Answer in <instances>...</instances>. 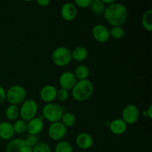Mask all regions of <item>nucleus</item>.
Masks as SVG:
<instances>
[{
    "instance_id": "1",
    "label": "nucleus",
    "mask_w": 152,
    "mask_h": 152,
    "mask_svg": "<svg viewBox=\"0 0 152 152\" xmlns=\"http://www.w3.org/2000/svg\"><path fill=\"white\" fill-rule=\"evenodd\" d=\"M104 18L112 27L123 26L128 18V10L124 4L114 1L106 6L103 13Z\"/></svg>"
},
{
    "instance_id": "2",
    "label": "nucleus",
    "mask_w": 152,
    "mask_h": 152,
    "mask_svg": "<svg viewBox=\"0 0 152 152\" xmlns=\"http://www.w3.org/2000/svg\"><path fill=\"white\" fill-rule=\"evenodd\" d=\"M94 89L93 83L90 80H79L71 89V94L76 101L84 102L93 95Z\"/></svg>"
},
{
    "instance_id": "3",
    "label": "nucleus",
    "mask_w": 152,
    "mask_h": 152,
    "mask_svg": "<svg viewBox=\"0 0 152 152\" xmlns=\"http://www.w3.org/2000/svg\"><path fill=\"white\" fill-rule=\"evenodd\" d=\"M65 108L61 107L58 104L54 102L47 103L42 108V117L50 123L59 122L62 118Z\"/></svg>"
},
{
    "instance_id": "4",
    "label": "nucleus",
    "mask_w": 152,
    "mask_h": 152,
    "mask_svg": "<svg viewBox=\"0 0 152 152\" xmlns=\"http://www.w3.org/2000/svg\"><path fill=\"white\" fill-rule=\"evenodd\" d=\"M26 95L25 88L19 85H14L10 86L6 91V99L10 105H17L25 101Z\"/></svg>"
},
{
    "instance_id": "5",
    "label": "nucleus",
    "mask_w": 152,
    "mask_h": 152,
    "mask_svg": "<svg viewBox=\"0 0 152 152\" xmlns=\"http://www.w3.org/2000/svg\"><path fill=\"white\" fill-rule=\"evenodd\" d=\"M51 59L53 63L57 67L66 66L72 60L71 52L67 48L60 46L53 50Z\"/></svg>"
},
{
    "instance_id": "6",
    "label": "nucleus",
    "mask_w": 152,
    "mask_h": 152,
    "mask_svg": "<svg viewBox=\"0 0 152 152\" xmlns=\"http://www.w3.org/2000/svg\"><path fill=\"white\" fill-rule=\"evenodd\" d=\"M38 112V104L34 99H29L25 100L19 109V116L22 120L28 122L36 117Z\"/></svg>"
},
{
    "instance_id": "7",
    "label": "nucleus",
    "mask_w": 152,
    "mask_h": 152,
    "mask_svg": "<svg viewBox=\"0 0 152 152\" xmlns=\"http://www.w3.org/2000/svg\"><path fill=\"white\" fill-rule=\"evenodd\" d=\"M140 111L137 105L129 104L126 105L122 112V120L127 125H133L137 123L139 119Z\"/></svg>"
},
{
    "instance_id": "8",
    "label": "nucleus",
    "mask_w": 152,
    "mask_h": 152,
    "mask_svg": "<svg viewBox=\"0 0 152 152\" xmlns=\"http://www.w3.org/2000/svg\"><path fill=\"white\" fill-rule=\"evenodd\" d=\"M49 137L54 141H59L63 139L67 134V128L59 122L53 123L50 125L48 130Z\"/></svg>"
},
{
    "instance_id": "9",
    "label": "nucleus",
    "mask_w": 152,
    "mask_h": 152,
    "mask_svg": "<svg viewBox=\"0 0 152 152\" xmlns=\"http://www.w3.org/2000/svg\"><path fill=\"white\" fill-rule=\"evenodd\" d=\"M6 152H32V148L24 139L16 138L7 143Z\"/></svg>"
},
{
    "instance_id": "10",
    "label": "nucleus",
    "mask_w": 152,
    "mask_h": 152,
    "mask_svg": "<svg viewBox=\"0 0 152 152\" xmlns=\"http://www.w3.org/2000/svg\"><path fill=\"white\" fill-rule=\"evenodd\" d=\"M77 80L73 72L66 71L62 73L59 78V83L61 86V88L65 90H71L77 83Z\"/></svg>"
},
{
    "instance_id": "11",
    "label": "nucleus",
    "mask_w": 152,
    "mask_h": 152,
    "mask_svg": "<svg viewBox=\"0 0 152 152\" xmlns=\"http://www.w3.org/2000/svg\"><path fill=\"white\" fill-rule=\"evenodd\" d=\"M60 14L62 19L67 22L74 20L77 16V8L72 2H66L62 6Z\"/></svg>"
},
{
    "instance_id": "12",
    "label": "nucleus",
    "mask_w": 152,
    "mask_h": 152,
    "mask_svg": "<svg viewBox=\"0 0 152 152\" xmlns=\"http://www.w3.org/2000/svg\"><path fill=\"white\" fill-rule=\"evenodd\" d=\"M92 36L98 42H106L110 38L109 30L105 25H96L92 29Z\"/></svg>"
},
{
    "instance_id": "13",
    "label": "nucleus",
    "mask_w": 152,
    "mask_h": 152,
    "mask_svg": "<svg viewBox=\"0 0 152 152\" xmlns=\"http://www.w3.org/2000/svg\"><path fill=\"white\" fill-rule=\"evenodd\" d=\"M56 94H57V89L55 86L47 85L40 91V97L43 102L46 103H50L56 99Z\"/></svg>"
},
{
    "instance_id": "14",
    "label": "nucleus",
    "mask_w": 152,
    "mask_h": 152,
    "mask_svg": "<svg viewBox=\"0 0 152 152\" xmlns=\"http://www.w3.org/2000/svg\"><path fill=\"white\" fill-rule=\"evenodd\" d=\"M44 128L43 119L41 117H34L27 123V132L29 134L36 135L41 133Z\"/></svg>"
},
{
    "instance_id": "15",
    "label": "nucleus",
    "mask_w": 152,
    "mask_h": 152,
    "mask_svg": "<svg viewBox=\"0 0 152 152\" xmlns=\"http://www.w3.org/2000/svg\"><path fill=\"white\" fill-rule=\"evenodd\" d=\"M76 143L77 146L81 149L88 150L93 146V137L86 132L80 133L76 137Z\"/></svg>"
},
{
    "instance_id": "16",
    "label": "nucleus",
    "mask_w": 152,
    "mask_h": 152,
    "mask_svg": "<svg viewBox=\"0 0 152 152\" xmlns=\"http://www.w3.org/2000/svg\"><path fill=\"white\" fill-rule=\"evenodd\" d=\"M128 125L122 119H114L110 123L109 129L113 134L121 135L126 132Z\"/></svg>"
},
{
    "instance_id": "17",
    "label": "nucleus",
    "mask_w": 152,
    "mask_h": 152,
    "mask_svg": "<svg viewBox=\"0 0 152 152\" xmlns=\"http://www.w3.org/2000/svg\"><path fill=\"white\" fill-rule=\"evenodd\" d=\"M13 124L7 121L0 123V138L4 140H9L14 135Z\"/></svg>"
},
{
    "instance_id": "18",
    "label": "nucleus",
    "mask_w": 152,
    "mask_h": 152,
    "mask_svg": "<svg viewBox=\"0 0 152 152\" xmlns=\"http://www.w3.org/2000/svg\"><path fill=\"white\" fill-rule=\"evenodd\" d=\"M88 56V51L83 46H78V47L75 48L71 52L72 59L77 62H83V61L86 60Z\"/></svg>"
},
{
    "instance_id": "19",
    "label": "nucleus",
    "mask_w": 152,
    "mask_h": 152,
    "mask_svg": "<svg viewBox=\"0 0 152 152\" xmlns=\"http://www.w3.org/2000/svg\"><path fill=\"white\" fill-rule=\"evenodd\" d=\"M74 74L77 80L78 79L79 80H88L90 71H89L88 68L87 66L84 65H80L76 67Z\"/></svg>"
},
{
    "instance_id": "20",
    "label": "nucleus",
    "mask_w": 152,
    "mask_h": 152,
    "mask_svg": "<svg viewBox=\"0 0 152 152\" xmlns=\"http://www.w3.org/2000/svg\"><path fill=\"white\" fill-rule=\"evenodd\" d=\"M61 123L66 128H71L76 124L77 118L73 113L64 112L61 118Z\"/></svg>"
},
{
    "instance_id": "21",
    "label": "nucleus",
    "mask_w": 152,
    "mask_h": 152,
    "mask_svg": "<svg viewBox=\"0 0 152 152\" xmlns=\"http://www.w3.org/2000/svg\"><path fill=\"white\" fill-rule=\"evenodd\" d=\"M19 116V109L17 105H10L5 110V117L10 121L16 120Z\"/></svg>"
},
{
    "instance_id": "22",
    "label": "nucleus",
    "mask_w": 152,
    "mask_h": 152,
    "mask_svg": "<svg viewBox=\"0 0 152 152\" xmlns=\"http://www.w3.org/2000/svg\"><path fill=\"white\" fill-rule=\"evenodd\" d=\"M106 6L103 4L102 0H93L90 4V8L92 13L96 15L103 14Z\"/></svg>"
},
{
    "instance_id": "23",
    "label": "nucleus",
    "mask_w": 152,
    "mask_h": 152,
    "mask_svg": "<svg viewBox=\"0 0 152 152\" xmlns=\"http://www.w3.org/2000/svg\"><path fill=\"white\" fill-rule=\"evenodd\" d=\"M142 27L147 31L151 32L152 31V10H146L143 13L142 17Z\"/></svg>"
},
{
    "instance_id": "24",
    "label": "nucleus",
    "mask_w": 152,
    "mask_h": 152,
    "mask_svg": "<svg viewBox=\"0 0 152 152\" xmlns=\"http://www.w3.org/2000/svg\"><path fill=\"white\" fill-rule=\"evenodd\" d=\"M110 37L115 39H120L125 36V30L122 26H114L109 30Z\"/></svg>"
},
{
    "instance_id": "25",
    "label": "nucleus",
    "mask_w": 152,
    "mask_h": 152,
    "mask_svg": "<svg viewBox=\"0 0 152 152\" xmlns=\"http://www.w3.org/2000/svg\"><path fill=\"white\" fill-rule=\"evenodd\" d=\"M54 152H73V147L68 141H60L56 144Z\"/></svg>"
},
{
    "instance_id": "26",
    "label": "nucleus",
    "mask_w": 152,
    "mask_h": 152,
    "mask_svg": "<svg viewBox=\"0 0 152 152\" xmlns=\"http://www.w3.org/2000/svg\"><path fill=\"white\" fill-rule=\"evenodd\" d=\"M13 128L15 133L19 134H23L27 130V122L22 119L16 120V122L13 124Z\"/></svg>"
},
{
    "instance_id": "27",
    "label": "nucleus",
    "mask_w": 152,
    "mask_h": 152,
    "mask_svg": "<svg viewBox=\"0 0 152 152\" xmlns=\"http://www.w3.org/2000/svg\"><path fill=\"white\" fill-rule=\"evenodd\" d=\"M32 152H51V149L47 143L40 142L33 147Z\"/></svg>"
},
{
    "instance_id": "28",
    "label": "nucleus",
    "mask_w": 152,
    "mask_h": 152,
    "mask_svg": "<svg viewBox=\"0 0 152 152\" xmlns=\"http://www.w3.org/2000/svg\"><path fill=\"white\" fill-rule=\"evenodd\" d=\"M68 96H69V91L65 89L60 88L57 91V94H56V99L60 102H64L68 99Z\"/></svg>"
},
{
    "instance_id": "29",
    "label": "nucleus",
    "mask_w": 152,
    "mask_h": 152,
    "mask_svg": "<svg viewBox=\"0 0 152 152\" xmlns=\"http://www.w3.org/2000/svg\"><path fill=\"white\" fill-rule=\"evenodd\" d=\"M91 3V0H75L74 4L76 7H79L80 8H87L90 7Z\"/></svg>"
},
{
    "instance_id": "30",
    "label": "nucleus",
    "mask_w": 152,
    "mask_h": 152,
    "mask_svg": "<svg viewBox=\"0 0 152 152\" xmlns=\"http://www.w3.org/2000/svg\"><path fill=\"white\" fill-rule=\"evenodd\" d=\"M25 140L26 141L27 143H28V145L31 147V148H33L34 145H37V144L39 142H38V137H37V136H36V135H32V134L28 135Z\"/></svg>"
},
{
    "instance_id": "31",
    "label": "nucleus",
    "mask_w": 152,
    "mask_h": 152,
    "mask_svg": "<svg viewBox=\"0 0 152 152\" xmlns=\"http://www.w3.org/2000/svg\"><path fill=\"white\" fill-rule=\"evenodd\" d=\"M6 99V91L2 86H0V104L3 103Z\"/></svg>"
},
{
    "instance_id": "32",
    "label": "nucleus",
    "mask_w": 152,
    "mask_h": 152,
    "mask_svg": "<svg viewBox=\"0 0 152 152\" xmlns=\"http://www.w3.org/2000/svg\"><path fill=\"white\" fill-rule=\"evenodd\" d=\"M37 3L41 7H47L50 4L49 0H37Z\"/></svg>"
},
{
    "instance_id": "33",
    "label": "nucleus",
    "mask_w": 152,
    "mask_h": 152,
    "mask_svg": "<svg viewBox=\"0 0 152 152\" xmlns=\"http://www.w3.org/2000/svg\"><path fill=\"white\" fill-rule=\"evenodd\" d=\"M145 112H146V115L147 117H148L149 119L152 118V105H150L148 106V108L145 110Z\"/></svg>"
},
{
    "instance_id": "34",
    "label": "nucleus",
    "mask_w": 152,
    "mask_h": 152,
    "mask_svg": "<svg viewBox=\"0 0 152 152\" xmlns=\"http://www.w3.org/2000/svg\"><path fill=\"white\" fill-rule=\"evenodd\" d=\"M102 1L103 2V4H105V6H108L114 2V0H102Z\"/></svg>"
}]
</instances>
